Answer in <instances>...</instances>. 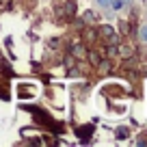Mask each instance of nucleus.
Returning <instances> with one entry per match:
<instances>
[{
	"label": "nucleus",
	"mask_w": 147,
	"mask_h": 147,
	"mask_svg": "<svg viewBox=\"0 0 147 147\" xmlns=\"http://www.w3.org/2000/svg\"><path fill=\"white\" fill-rule=\"evenodd\" d=\"M117 136H119V138H125V136H128V130H125V128H117Z\"/></svg>",
	"instance_id": "1"
},
{
	"label": "nucleus",
	"mask_w": 147,
	"mask_h": 147,
	"mask_svg": "<svg viewBox=\"0 0 147 147\" xmlns=\"http://www.w3.org/2000/svg\"><path fill=\"white\" fill-rule=\"evenodd\" d=\"M141 39H143V41H147V26L141 28Z\"/></svg>",
	"instance_id": "2"
},
{
	"label": "nucleus",
	"mask_w": 147,
	"mask_h": 147,
	"mask_svg": "<svg viewBox=\"0 0 147 147\" xmlns=\"http://www.w3.org/2000/svg\"><path fill=\"white\" fill-rule=\"evenodd\" d=\"M110 5H113V9H121L123 2H121V0H115V2H110Z\"/></svg>",
	"instance_id": "3"
},
{
	"label": "nucleus",
	"mask_w": 147,
	"mask_h": 147,
	"mask_svg": "<svg viewBox=\"0 0 147 147\" xmlns=\"http://www.w3.org/2000/svg\"><path fill=\"white\" fill-rule=\"evenodd\" d=\"M97 5H100V7H108L110 0H97Z\"/></svg>",
	"instance_id": "4"
}]
</instances>
